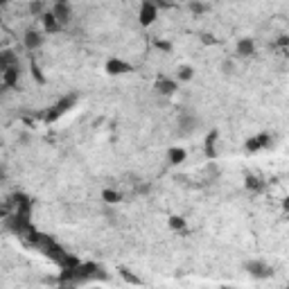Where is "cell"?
Returning a JSON list of instances; mask_svg holds the SVG:
<instances>
[{
  "label": "cell",
  "instance_id": "2e32d148",
  "mask_svg": "<svg viewBox=\"0 0 289 289\" xmlns=\"http://www.w3.org/2000/svg\"><path fill=\"white\" fill-rule=\"evenodd\" d=\"M9 66H18L16 52L14 50H0V70H7Z\"/></svg>",
  "mask_w": 289,
  "mask_h": 289
},
{
  "label": "cell",
  "instance_id": "277c9868",
  "mask_svg": "<svg viewBox=\"0 0 289 289\" xmlns=\"http://www.w3.org/2000/svg\"><path fill=\"white\" fill-rule=\"evenodd\" d=\"M246 273L249 276H253V278H258V280H264V278H271V273H273V269L269 267V264H264L262 260H251V262H246Z\"/></svg>",
  "mask_w": 289,
  "mask_h": 289
},
{
  "label": "cell",
  "instance_id": "30bf717a",
  "mask_svg": "<svg viewBox=\"0 0 289 289\" xmlns=\"http://www.w3.org/2000/svg\"><path fill=\"white\" fill-rule=\"evenodd\" d=\"M269 144H271V136L260 134V136H256V138L246 140V151H260L262 147H269Z\"/></svg>",
  "mask_w": 289,
  "mask_h": 289
},
{
  "label": "cell",
  "instance_id": "5b68a950",
  "mask_svg": "<svg viewBox=\"0 0 289 289\" xmlns=\"http://www.w3.org/2000/svg\"><path fill=\"white\" fill-rule=\"evenodd\" d=\"M158 18V7L151 2H140V11H138V21L143 28H149L151 23Z\"/></svg>",
  "mask_w": 289,
  "mask_h": 289
},
{
  "label": "cell",
  "instance_id": "f1b7e54d",
  "mask_svg": "<svg viewBox=\"0 0 289 289\" xmlns=\"http://www.w3.org/2000/svg\"><path fill=\"white\" fill-rule=\"evenodd\" d=\"M222 70H224V75H233V72H235V63L233 61H224Z\"/></svg>",
  "mask_w": 289,
  "mask_h": 289
},
{
  "label": "cell",
  "instance_id": "e575fe53",
  "mask_svg": "<svg viewBox=\"0 0 289 289\" xmlns=\"http://www.w3.org/2000/svg\"><path fill=\"white\" fill-rule=\"evenodd\" d=\"M7 5V0H0V7H5Z\"/></svg>",
  "mask_w": 289,
  "mask_h": 289
},
{
  "label": "cell",
  "instance_id": "836d02e7",
  "mask_svg": "<svg viewBox=\"0 0 289 289\" xmlns=\"http://www.w3.org/2000/svg\"><path fill=\"white\" fill-rule=\"evenodd\" d=\"M55 2H61V5H68V2H70V0H55Z\"/></svg>",
  "mask_w": 289,
  "mask_h": 289
},
{
  "label": "cell",
  "instance_id": "4dcf8cb0",
  "mask_svg": "<svg viewBox=\"0 0 289 289\" xmlns=\"http://www.w3.org/2000/svg\"><path fill=\"white\" fill-rule=\"evenodd\" d=\"M287 43H289L287 36H280V39H278V45H280V48H287Z\"/></svg>",
  "mask_w": 289,
  "mask_h": 289
},
{
  "label": "cell",
  "instance_id": "4fadbf2b",
  "mask_svg": "<svg viewBox=\"0 0 289 289\" xmlns=\"http://www.w3.org/2000/svg\"><path fill=\"white\" fill-rule=\"evenodd\" d=\"M235 52H237V57H253L256 55V43H253V39H239L237 45H235Z\"/></svg>",
  "mask_w": 289,
  "mask_h": 289
},
{
  "label": "cell",
  "instance_id": "6da1fadb",
  "mask_svg": "<svg viewBox=\"0 0 289 289\" xmlns=\"http://www.w3.org/2000/svg\"><path fill=\"white\" fill-rule=\"evenodd\" d=\"M97 271H102L100 264H95V262H86V264H82V262H79L75 269H61V276L57 278V283H61V285L88 283Z\"/></svg>",
  "mask_w": 289,
  "mask_h": 289
},
{
  "label": "cell",
  "instance_id": "603a6c76",
  "mask_svg": "<svg viewBox=\"0 0 289 289\" xmlns=\"http://www.w3.org/2000/svg\"><path fill=\"white\" fill-rule=\"evenodd\" d=\"M102 199H104L106 203H117L122 197H120V192H116V190H104V192H102Z\"/></svg>",
  "mask_w": 289,
  "mask_h": 289
},
{
  "label": "cell",
  "instance_id": "ffe728a7",
  "mask_svg": "<svg viewBox=\"0 0 289 289\" xmlns=\"http://www.w3.org/2000/svg\"><path fill=\"white\" fill-rule=\"evenodd\" d=\"M167 226L172 228V231H178V233H181V231H185V219L178 215H172L167 219Z\"/></svg>",
  "mask_w": 289,
  "mask_h": 289
},
{
  "label": "cell",
  "instance_id": "ac0fdd59",
  "mask_svg": "<svg viewBox=\"0 0 289 289\" xmlns=\"http://www.w3.org/2000/svg\"><path fill=\"white\" fill-rule=\"evenodd\" d=\"M185 149H181V147H172V149H167V161L172 163V165H181V163L185 161Z\"/></svg>",
  "mask_w": 289,
  "mask_h": 289
},
{
  "label": "cell",
  "instance_id": "7a4b0ae2",
  "mask_svg": "<svg viewBox=\"0 0 289 289\" xmlns=\"http://www.w3.org/2000/svg\"><path fill=\"white\" fill-rule=\"evenodd\" d=\"M77 104V95H63L61 100L57 102V104H52L50 109H48V113L43 116V120H45V124H52V122H57L61 116H66L68 111H70L72 106Z\"/></svg>",
  "mask_w": 289,
  "mask_h": 289
},
{
  "label": "cell",
  "instance_id": "8992f818",
  "mask_svg": "<svg viewBox=\"0 0 289 289\" xmlns=\"http://www.w3.org/2000/svg\"><path fill=\"white\" fill-rule=\"evenodd\" d=\"M104 68H106V72H109V75H113V77H117V75H127V72H134V66H131V63L122 61V59H116V57H113V59H109Z\"/></svg>",
  "mask_w": 289,
  "mask_h": 289
},
{
  "label": "cell",
  "instance_id": "7402d4cb",
  "mask_svg": "<svg viewBox=\"0 0 289 289\" xmlns=\"http://www.w3.org/2000/svg\"><path fill=\"white\" fill-rule=\"evenodd\" d=\"M176 75H178V79L181 82H190L192 79V75H195V70H192V66H178V70H176Z\"/></svg>",
  "mask_w": 289,
  "mask_h": 289
},
{
  "label": "cell",
  "instance_id": "d6986e66",
  "mask_svg": "<svg viewBox=\"0 0 289 289\" xmlns=\"http://www.w3.org/2000/svg\"><path fill=\"white\" fill-rule=\"evenodd\" d=\"M244 185H246V190H251V192H262V190L267 188V183H264L262 178L251 176V174L244 178Z\"/></svg>",
  "mask_w": 289,
  "mask_h": 289
},
{
  "label": "cell",
  "instance_id": "5bb4252c",
  "mask_svg": "<svg viewBox=\"0 0 289 289\" xmlns=\"http://www.w3.org/2000/svg\"><path fill=\"white\" fill-rule=\"evenodd\" d=\"M11 203H16V210L18 212H32V199L28 195H23V192H16V195L11 197Z\"/></svg>",
  "mask_w": 289,
  "mask_h": 289
},
{
  "label": "cell",
  "instance_id": "3957f363",
  "mask_svg": "<svg viewBox=\"0 0 289 289\" xmlns=\"http://www.w3.org/2000/svg\"><path fill=\"white\" fill-rule=\"evenodd\" d=\"M2 222H5V226L9 228L14 235H25V233H28V228L32 226V222H29V215H28V212H18V210H16V212H11V215L7 212V217L2 219Z\"/></svg>",
  "mask_w": 289,
  "mask_h": 289
},
{
  "label": "cell",
  "instance_id": "1f68e13d",
  "mask_svg": "<svg viewBox=\"0 0 289 289\" xmlns=\"http://www.w3.org/2000/svg\"><path fill=\"white\" fill-rule=\"evenodd\" d=\"M203 43H215V39H210V34H203Z\"/></svg>",
  "mask_w": 289,
  "mask_h": 289
},
{
  "label": "cell",
  "instance_id": "4316f807",
  "mask_svg": "<svg viewBox=\"0 0 289 289\" xmlns=\"http://www.w3.org/2000/svg\"><path fill=\"white\" fill-rule=\"evenodd\" d=\"M206 9L208 7L203 5V2H190V11H192V14H203Z\"/></svg>",
  "mask_w": 289,
  "mask_h": 289
},
{
  "label": "cell",
  "instance_id": "d4e9b609",
  "mask_svg": "<svg viewBox=\"0 0 289 289\" xmlns=\"http://www.w3.org/2000/svg\"><path fill=\"white\" fill-rule=\"evenodd\" d=\"M29 70H32V77L36 79V82H39V84H45V75H43V70L39 68V63L32 61V63H29Z\"/></svg>",
  "mask_w": 289,
  "mask_h": 289
},
{
  "label": "cell",
  "instance_id": "44dd1931",
  "mask_svg": "<svg viewBox=\"0 0 289 289\" xmlns=\"http://www.w3.org/2000/svg\"><path fill=\"white\" fill-rule=\"evenodd\" d=\"M77 264H79V258L72 256V253H66V256H63V260L59 262V267H61V269H75Z\"/></svg>",
  "mask_w": 289,
  "mask_h": 289
},
{
  "label": "cell",
  "instance_id": "83f0119b",
  "mask_svg": "<svg viewBox=\"0 0 289 289\" xmlns=\"http://www.w3.org/2000/svg\"><path fill=\"white\" fill-rule=\"evenodd\" d=\"M156 48H158V50H163V52H170L172 50V43H170V41H156Z\"/></svg>",
  "mask_w": 289,
  "mask_h": 289
},
{
  "label": "cell",
  "instance_id": "cb8c5ba5",
  "mask_svg": "<svg viewBox=\"0 0 289 289\" xmlns=\"http://www.w3.org/2000/svg\"><path fill=\"white\" fill-rule=\"evenodd\" d=\"M120 278L124 280V283H131V285H140V278L138 276H134V273L129 271V269H120Z\"/></svg>",
  "mask_w": 289,
  "mask_h": 289
},
{
  "label": "cell",
  "instance_id": "7c38bea8",
  "mask_svg": "<svg viewBox=\"0 0 289 289\" xmlns=\"http://www.w3.org/2000/svg\"><path fill=\"white\" fill-rule=\"evenodd\" d=\"M18 82H21V70H18V66H9L7 70H2V84H5L7 88L18 86Z\"/></svg>",
  "mask_w": 289,
  "mask_h": 289
},
{
  "label": "cell",
  "instance_id": "52a82bcc",
  "mask_svg": "<svg viewBox=\"0 0 289 289\" xmlns=\"http://www.w3.org/2000/svg\"><path fill=\"white\" fill-rule=\"evenodd\" d=\"M178 127H181L183 134H192V131L199 127V117L185 109V111H181V116H178Z\"/></svg>",
  "mask_w": 289,
  "mask_h": 289
},
{
  "label": "cell",
  "instance_id": "484cf974",
  "mask_svg": "<svg viewBox=\"0 0 289 289\" xmlns=\"http://www.w3.org/2000/svg\"><path fill=\"white\" fill-rule=\"evenodd\" d=\"M29 11H32V14H43V2H39V0H32V2H29Z\"/></svg>",
  "mask_w": 289,
  "mask_h": 289
},
{
  "label": "cell",
  "instance_id": "d6a6232c",
  "mask_svg": "<svg viewBox=\"0 0 289 289\" xmlns=\"http://www.w3.org/2000/svg\"><path fill=\"white\" fill-rule=\"evenodd\" d=\"M5 217H7V210L5 208H0V219H5Z\"/></svg>",
  "mask_w": 289,
  "mask_h": 289
},
{
  "label": "cell",
  "instance_id": "ba28073f",
  "mask_svg": "<svg viewBox=\"0 0 289 289\" xmlns=\"http://www.w3.org/2000/svg\"><path fill=\"white\" fill-rule=\"evenodd\" d=\"M154 88L156 93H161V95H174L178 90V84L174 82V79H167V77H158L154 84Z\"/></svg>",
  "mask_w": 289,
  "mask_h": 289
},
{
  "label": "cell",
  "instance_id": "8fae6325",
  "mask_svg": "<svg viewBox=\"0 0 289 289\" xmlns=\"http://www.w3.org/2000/svg\"><path fill=\"white\" fill-rule=\"evenodd\" d=\"M23 43H25L28 50H39L41 45H43V36H41L36 29H28L25 36H23Z\"/></svg>",
  "mask_w": 289,
  "mask_h": 289
},
{
  "label": "cell",
  "instance_id": "f546056e",
  "mask_svg": "<svg viewBox=\"0 0 289 289\" xmlns=\"http://www.w3.org/2000/svg\"><path fill=\"white\" fill-rule=\"evenodd\" d=\"M2 181H7V170H5V165H0V183Z\"/></svg>",
  "mask_w": 289,
  "mask_h": 289
},
{
  "label": "cell",
  "instance_id": "e0dca14e",
  "mask_svg": "<svg viewBox=\"0 0 289 289\" xmlns=\"http://www.w3.org/2000/svg\"><path fill=\"white\" fill-rule=\"evenodd\" d=\"M217 138H219V134L217 131H210V134L206 136V147H203V151H206V156L208 158H217V149H215V143H217Z\"/></svg>",
  "mask_w": 289,
  "mask_h": 289
},
{
  "label": "cell",
  "instance_id": "9c48e42d",
  "mask_svg": "<svg viewBox=\"0 0 289 289\" xmlns=\"http://www.w3.org/2000/svg\"><path fill=\"white\" fill-rule=\"evenodd\" d=\"M52 16L57 18V21H59V25H66L68 21H70V5H61V2H55V5H52V11H50Z\"/></svg>",
  "mask_w": 289,
  "mask_h": 289
},
{
  "label": "cell",
  "instance_id": "9a60e30c",
  "mask_svg": "<svg viewBox=\"0 0 289 289\" xmlns=\"http://www.w3.org/2000/svg\"><path fill=\"white\" fill-rule=\"evenodd\" d=\"M41 23H43V28H45V32H48V34H57L59 29H61L59 21L52 16L50 11H48V14H41Z\"/></svg>",
  "mask_w": 289,
  "mask_h": 289
}]
</instances>
